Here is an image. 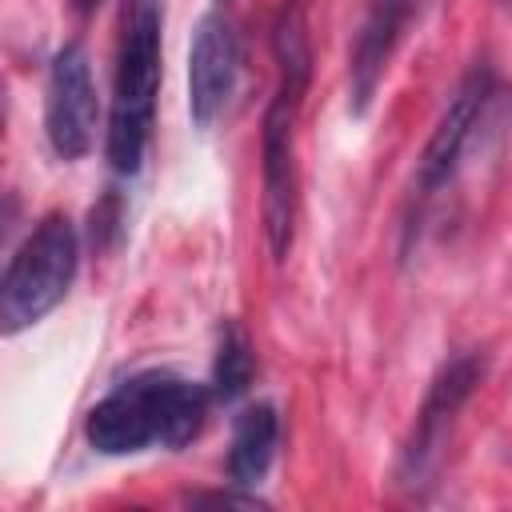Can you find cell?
<instances>
[{
	"label": "cell",
	"mask_w": 512,
	"mask_h": 512,
	"mask_svg": "<svg viewBox=\"0 0 512 512\" xmlns=\"http://www.w3.org/2000/svg\"><path fill=\"white\" fill-rule=\"evenodd\" d=\"M208 416V392L172 372H140L116 384L84 424V436L104 456L144 452L148 444L180 448Z\"/></svg>",
	"instance_id": "6da1fadb"
},
{
	"label": "cell",
	"mask_w": 512,
	"mask_h": 512,
	"mask_svg": "<svg viewBox=\"0 0 512 512\" xmlns=\"http://www.w3.org/2000/svg\"><path fill=\"white\" fill-rule=\"evenodd\" d=\"M160 88V0H132L124 20V40L116 56L112 120H108V160L116 172H136L148 148Z\"/></svg>",
	"instance_id": "7a4b0ae2"
},
{
	"label": "cell",
	"mask_w": 512,
	"mask_h": 512,
	"mask_svg": "<svg viewBox=\"0 0 512 512\" xmlns=\"http://www.w3.org/2000/svg\"><path fill=\"white\" fill-rule=\"evenodd\" d=\"M76 276V228L68 216H44L0 276V332L16 336L40 324Z\"/></svg>",
	"instance_id": "3957f363"
},
{
	"label": "cell",
	"mask_w": 512,
	"mask_h": 512,
	"mask_svg": "<svg viewBox=\"0 0 512 512\" xmlns=\"http://www.w3.org/2000/svg\"><path fill=\"white\" fill-rule=\"evenodd\" d=\"M296 88L280 84L264 112V136H260V172H264V236L276 260L292 248L296 228V148H292V124L300 108Z\"/></svg>",
	"instance_id": "277c9868"
},
{
	"label": "cell",
	"mask_w": 512,
	"mask_h": 512,
	"mask_svg": "<svg viewBox=\"0 0 512 512\" xmlns=\"http://www.w3.org/2000/svg\"><path fill=\"white\" fill-rule=\"evenodd\" d=\"M44 132L60 160H80L96 140V84L84 44H64L48 68Z\"/></svg>",
	"instance_id": "5b68a950"
},
{
	"label": "cell",
	"mask_w": 512,
	"mask_h": 512,
	"mask_svg": "<svg viewBox=\"0 0 512 512\" xmlns=\"http://www.w3.org/2000/svg\"><path fill=\"white\" fill-rule=\"evenodd\" d=\"M236 68H240L236 32L220 12H208L196 24L192 52H188V112L200 128H208L224 112L236 88Z\"/></svg>",
	"instance_id": "8992f818"
},
{
	"label": "cell",
	"mask_w": 512,
	"mask_h": 512,
	"mask_svg": "<svg viewBox=\"0 0 512 512\" xmlns=\"http://www.w3.org/2000/svg\"><path fill=\"white\" fill-rule=\"evenodd\" d=\"M488 96H492V72L488 68H472L460 80V88L452 92L444 116L436 120V128H432V136L424 144L420 164H416V184L424 192H436L456 172V164H460V156H464V148L472 140V128L480 124V116L488 108Z\"/></svg>",
	"instance_id": "52a82bcc"
},
{
	"label": "cell",
	"mask_w": 512,
	"mask_h": 512,
	"mask_svg": "<svg viewBox=\"0 0 512 512\" xmlns=\"http://www.w3.org/2000/svg\"><path fill=\"white\" fill-rule=\"evenodd\" d=\"M480 368L484 364L476 356H456L436 372V380H432V388L424 396V408L416 416V432H412V440L404 448V472L408 476H420L428 468V460L436 456V448L444 440V428L452 424L460 404L472 396V388L480 380Z\"/></svg>",
	"instance_id": "ba28073f"
},
{
	"label": "cell",
	"mask_w": 512,
	"mask_h": 512,
	"mask_svg": "<svg viewBox=\"0 0 512 512\" xmlns=\"http://www.w3.org/2000/svg\"><path fill=\"white\" fill-rule=\"evenodd\" d=\"M420 0H372L360 32H356V44H352V64H348V80H352V112H368L380 80H384V68H388V56L412 16Z\"/></svg>",
	"instance_id": "9c48e42d"
},
{
	"label": "cell",
	"mask_w": 512,
	"mask_h": 512,
	"mask_svg": "<svg viewBox=\"0 0 512 512\" xmlns=\"http://www.w3.org/2000/svg\"><path fill=\"white\" fill-rule=\"evenodd\" d=\"M276 440H280V416L272 404H252L236 416L232 424V448H228V472L232 484L252 488L264 480L272 456H276Z\"/></svg>",
	"instance_id": "30bf717a"
},
{
	"label": "cell",
	"mask_w": 512,
	"mask_h": 512,
	"mask_svg": "<svg viewBox=\"0 0 512 512\" xmlns=\"http://www.w3.org/2000/svg\"><path fill=\"white\" fill-rule=\"evenodd\" d=\"M272 52L280 64V84L304 92L308 88V72H312V48H308V24H304V8L300 4H284L272 28Z\"/></svg>",
	"instance_id": "8fae6325"
},
{
	"label": "cell",
	"mask_w": 512,
	"mask_h": 512,
	"mask_svg": "<svg viewBox=\"0 0 512 512\" xmlns=\"http://www.w3.org/2000/svg\"><path fill=\"white\" fill-rule=\"evenodd\" d=\"M248 384H252V348H248V340L236 324H224L216 364H212V392L224 404H232L248 392Z\"/></svg>",
	"instance_id": "7c38bea8"
},
{
	"label": "cell",
	"mask_w": 512,
	"mask_h": 512,
	"mask_svg": "<svg viewBox=\"0 0 512 512\" xmlns=\"http://www.w3.org/2000/svg\"><path fill=\"white\" fill-rule=\"evenodd\" d=\"M96 4H100V0H76V8H80V12H92Z\"/></svg>",
	"instance_id": "4fadbf2b"
}]
</instances>
